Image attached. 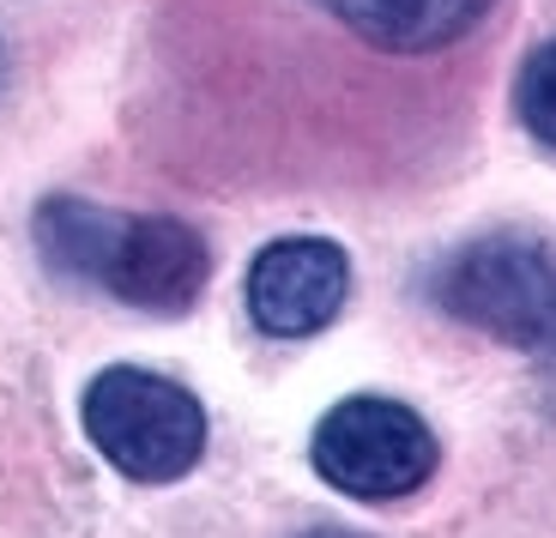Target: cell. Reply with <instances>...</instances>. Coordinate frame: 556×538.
<instances>
[{"label":"cell","instance_id":"1","mask_svg":"<svg viewBox=\"0 0 556 538\" xmlns=\"http://www.w3.org/2000/svg\"><path fill=\"white\" fill-rule=\"evenodd\" d=\"M30 230L55 273H73L134 309H152V315H181L212 278L206 236L169 212L122 218V212H103L73 193H49Z\"/></svg>","mask_w":556,"mask_h":538},{"label":"cell","instance_id":"2","mask_svg":"<svg viewBox=\"0 0 556 538\" xmlns=\"http://www.w3.org/2000/svg\"><path fill=\"white\" fill-rule=\"evenodd\" d=\"M430 297L459 327L556 363V249L527 230H490L454 249L430 278Z\"/></svg>","mask_w":556,"mask_h":538},{"label":"cell","instance_id":"3","mask_svg":"<svg viewBox=\"0 0 556 538\" xmlns=\"http://www.w3.org/2000/svg\"><path fill=\"white\" fill-rule=\"evenodd\" d=\"M85 436L134 484H176L206 454V412L181 381L115 363L85 387Z\"/></svg>","mask_w":556,"mask_h":538},{"label":"cell","instance_id":"4","mask_svg":"<svg viewBox=\"0 0 556 538\" xmlns=\"http://www.w3.org/2000/svg\"><path fill=\"white\" fill-rule=\"evenodd\" d=\"M320 484H333L339 497L357 502H405L435 478V429L400 400L381 393H351L315 424L308 436Z\"/></svg>","mask_w":556,"mask_h":538},{"label":"cell","instance_id":"5","mask_svg":"<svg viewBox=\"0 0 556 538\" xmlns=\"http://www.w3.org/2000/svg\"><path fill=\"white\" fill-rule=\"evenodd\" d=\"M351 297V261L327 236H278L249 266V315L273 339H308L333 327Z\"/></svg>","mask_w":556,"mask_h":538},{"label":"cell","instance_id":"6","mask_svg":"<svg viewBox=\"0 0 556 538\" xmlns=\"http://www.w3.org/2000/svg\"><path fill=\"white\" fill-rule=\"evenodd\" d=\"M308 7L381 55H442L484 25L496 0H308Z\"/></svg>","mask_w":556,"mask_h":538},{"label":"cell","instance_id":"7","mask_svg":"<svg viewBox=\"0 0 556 538\" xmlns=\"http://www.w3.org/2000/svg\"><path fill=\"white\" fill-rule=\"evenodd\" d=\"M515 115H520V127H527L539 146H551V152H556V37L539 42V49L527 55V67H520Z\"/></svg>","mask_w":556,"mask_h":538},{"label":"cell","instance_id":"8","mask_svg":"<svg viewBox=\"0 0 556 538\" xmlns=\"http://www.w3.org/2000/svg\"><path fill=\"white\" fill-rule=\"evenodd\" d=\"M303 538H357V533H345V526H315V533H303Z\"/></svg>","mask_w":556,"mask_h":538}]
</instances>
